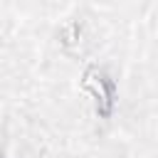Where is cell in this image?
Masks as SVG:
<instances>
[{
    "instance_id": "cell-1",
    "label": "cell",
    "mask_w": 158,
    "mask_h": 158,
    "mask_svg": "<svg viewBox=\"0 0 158 158\" xmlns=\"http://www.w3.org/2000/svg\"><path fill=\"white\" fill-rule=\"evenodd\" d=\"M84 89L94 96L96 106H99L104 114L111 111V106H114V81H111L101 69L91 67V69L84 72Z\"/></svg>"
}]
</instances>
